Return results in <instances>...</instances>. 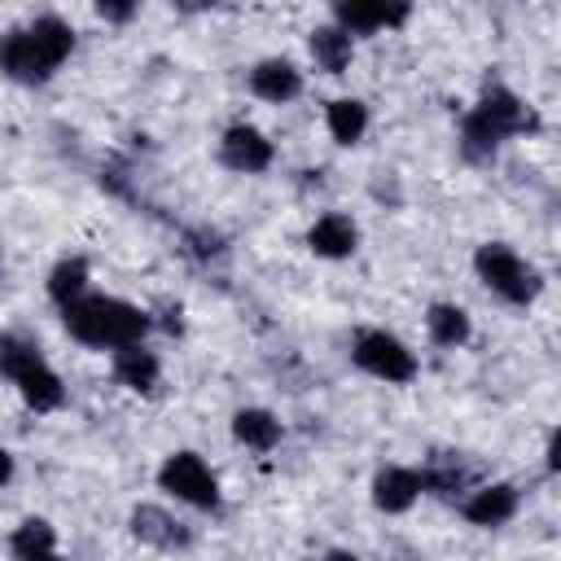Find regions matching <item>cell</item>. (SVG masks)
I'll return each instance as SVG.
<instances>
[{"label":"cell","mask_w":561,"mask_h":561,"mask_svg":"<svg viewBox=\"0 0 561 561\" xmlns=\"http://www.w3.org/2000/svg\"><path fill=\"white\" fill-rule=\"evenodd\" d=\"M513 513H517V486L513 482H478L460 504V517L469 526H482V530L513 522Z\"/></svg>","instance_id":"52a82bcc"},{"label":"cell","mask_w":561,"mask_h":561,"mask_svg":"<svg viewBox=\"0 0 561 561\" xmlns=\"http://www.w3.org/2000/svg\"><path fill=\"white\" fill-rule=\"evenodd\" d=\"M13 386H18V394H22V403H26L31 412H57V408L66 403V386H61V377L44 364V355L31 359V364L13 377Z\"/></svg>","instance_id":"9a60e30c"},{"label":"cell","mask_w":561,"mask_h":561,"mask_svg":"<svg viewBox=\"0 0 561 561\" xmlns=\"http://www.w3.org/2000/svg\"><path fill=\"white\" fill-rule=\"evenodd\" d=\"M408 13H412L408 4H333V26L355 39V35H377V31L403 26Z\"/></svg>","instance_id":"7c38bea8"},{"label":"cell","mask_w":561,"mask_h":561,"mask_svg":"<svg viewBox=\"0 0 561 561\" xmlns=\"http://www.w3.org/2000/svg\"><path fill=\"white\" fill-rule=\"evenodd\" d=\"M495 149H500V136L469 110V114L460 118V153H465L469 162H491Z\"/></svg>","instance_id":"603a6c76"},{"label":"cell","mask_w":561,"mask_h":561,"mask_svg":"<svg viewBox=\"0 0 561 561\" xmlns=\"http://www.w3.org/2000/svg\"><path fill=\"white\" fill-rule=\"evenodd\" d=\"M9 478H13V451L0 447V486H9Z\"/></svg>","instance_id":"484cf974"},{"label":"cell","mask_w":561,"mask_h":561,"mask_svg":"<svg viewBox=\"0 0 561 561\" xmlns=\"http://www.w3.org/2000/svg\"><path fill=\"white\" fill-rule=\"evenodd\" d=\"M31 359H39V346L31 342V337H22V333H0V377H18Z\"/></svg>","instance_id":"cb8c5ba5"},{"label":"cell","mask_w":561,"mask_h":561,"mask_svg":"<svg viewBox=\"0 0 561 561\" xmlns=\"http://www.w3.org/2000/svg\"><path fill=\"white\" fill-rule=\"evenodd\" d=\"M421 482L434 495H456V491H469L473 486V465H465L460 456L456 460L451 456H438V460H430V469H421Z\"/></svg>","instance_id":"44dd1931"},{"label":"cell","mask_w":561,"mask_h":561,"mask_svg":"<svg viewBox=\"0 0 561 561\" xmlns=\"http://www.w3.org/2000/svg\"><path fill=\"white\" fill-rule=\"evenodd\" d=\"M70 53H75V26L57 13H39L35 22L0 35V75L35 88L48 83Z\"/></svg>","instance_id":"6da1fadb"},{"label":"cell","mask_w":561,"mask_h":561,"mask_svg":"<svg viewBox=\"0 0 561 561\" xmlns=\"http://www.w3.org/2000/svg\"><path fill=\"white\" fill-rule=\"evenodd\" d=\"M48 548H57V530H53V522H44V517H26V522H18L13 526V535H9V552L22 561V557H35V552H48Z\"/></svg>","instance_id":"7402d4cb"},{"label":"cell","mask_w":561,"mask_h":561,"mask_svg":"<svg viewBox=\"0 0 561 561\" xmlns=\"http://www.w3.org/2000/svg\"><path fill=\"white\" fill-rule=\"evenodd\" d=\"M61 324L75 342L92 351H118V346L145 342V333L153 329L149 311H140L127 298H110V294H83L79 302L61 311Z\"/></svg>","instance_id":"7a4b0ae2"},{"label":"cell","mask_w":561,"mask_h":561,"mask_svg":"<svg viewBox=\"0 0 561 561\" xmlns=\"http://www.w3.org/2000/svg\"><path fill=\"white\" fill-rule=\"evenodd\" d=\"M307 48H311V61H316L324 75H346V66H351V57H355V39H351L346 31H337L333 22H329V26H316L311 39H307Z\"/></svg>","instance_id":"2e32d148"},{"label":"cell","mask_w":561,"mask_h":561,"mask_svg":"<svg viewBox=\"0 0 561 561\" xmlns=\"http://www.w3.org/2000/svg\"><path fill=\"white\" fill-rule=\"evenodd\" d=\"M355 245H359V228L342 210H329L307 228V250L320 259H346V254H355Z\"/></svg>","instance_id":"4fadbf2b"},{"label":"cell","mask_w":561,"mask_h":561,"mask_svg":"<svg viewBox=\"0 0 561 561\" xmlns=\"http://www.w3.org/2000/svg\"><path fill=\"white\" fill-rule=\"evenodd\" d=\"M272 158H276L272 140L259 127H250V123H232L219 136V162L228 171H237V175H259V171L272 167Z\"/></svg>","instance_id":"8992f818"},{"label":"cell","mask_w":561,"mask_h":561,"mask_svg":"<svg viewBox=\"0 0 561 561\" xmlns=\"http://www.w3.org/2000/svg\"><path fill=\"white\" fill-rule=\"evenodd\" d=\"M250 92L267 105H285L302 92V70L289 57H263L250 66Z\"/></svg>","instance_id":"30bf717a"},{"label":"cell","mask_w":561,"mask_h":561,"mask_svg":"<svg viewBox=\"0 0 561 561\" xmlns=\"http://www.w3.org/2000/svg\"><path fill=\"white\" fill-rule=\"evenodd\" d=\"M473 114H478L500 140H508V136H517V131H526V127L535 123L530 110L522 105V96L508 92L504 83H486L482 96H478V105H473Z\"/></svg>","instance_id":"ba28073f"},{"label":"cell","mask_w":561,"mask_h":561,"mask_svg":"<svg viewBox=\"0 0 561 561\" xmlns=\"http://www.w3.org/2000/svg\"><path fill=\"white\" fill-rule=\"evenodd\" d=\"M280 421L267 412V408H241V412H232V438L241 443V447H250V451H272L276 443H280Z\"/></svg>","instance_id":"ac0fdd59"},{"label":"cell","mask_w":561,"mask_h":561,"mask_svg":"<svg viewBox=\"0 0 561 561\" xmlns=\"http://www.w3.org/2000/svg\"><path fill=\"white\" fill-rule=\"evenodd\" d=\"M0 272H4V254H0Z\"/></svg>","instance_id":"f1b7e54d"},{"label":"cell","mask_w":561,"mask_h":561,"mask_svg":"<svg viewBox=\"0 0 561 561\" xmlns=\"http://www.w3.org/2000/svg\"><path fill=\"white\" fill-rule=\"evenodd\" d=\"M96 13H101L105 22H127V18L136 13V4H105V0H101V4H96Z\"/></svg>","instance_id":"d4e9b609"},{"label":"cell","mask_w":561,"mask_h":561,"mask_svg":"<svg viewBox=\"0 0 561 561\" xmlns=\"http://www.w3.org/2000/svg\"><path fill=\"white\" fill-rule=\"evenodd\" d=\"M425 333H430V342L434 346H465L469 342V333H473V320H469V311L465 307H456V302H434L430 311H425Z\"/></svg>","instance_id":"d6986e66"},{"label":"cell","mask_w":561,"mask_h":561,"mask_svg":"<svg viewBox=\"0 0 561 561\" xmlns=\"http://www.w3.org/2000/svg\"><path fill=\"white\" fill-rule=\"evenodd\" d=\"M351 359L359 373L386 381V386H408L416 377V355L408 351V342H399L394 333L386 329H359L355 342H351Z\"/></svg>","instance_id":"277c9868"},{"label":"cell","mask_w":561,"mask_h":561,"mask_svg":"<svg viewBox=\"0 0 561 561\" xmlns=\"http://www.w3.org/2000/svg\"><path fill=\"white\" fill-rule=\"evenodd\" d=\"M324 561H359V557H355V552H346V548H333Z\"/></svg>","instance_id":"4316f807"},{"label":"cell","mask_w":561,"mask_h":561,"mask_svg":"<svg viewBox=\"0 0 561 561\" xmlns=\"http://www.w3.org/2000/svg\"><path fill=\"white\" fill-rule=\"evenodd\" d=\"M324 127L337 145H359L368 131V105L359 96H333L324 105Z\"/></svg>","instance_id":"e0dca14e"},{"label":"cell","mask_w":561,"mask_h":561,"mask_svg":"<svg viewBox=\"0 0 561 561\" xmlns=\"http://www.w3.org/2000/svg\"><path fill=\"white\" fill-rule=\"evenodd\" d=\"M131 535L140 543H149V548H162V552H175V548H188L193 543L188 526L175 513L158 508V504H136L131 508Z\"/></svg>","instance_id":"9c48e42d"},{"label":"cell","mask_w":561,"mask_h":561,"mask_svg":"<svg viewBox=\"0 0 561 561\" xmlns=\"http://www.w3.org/2000/svg\"><path fill=\"white\" fill-rule=\"evenodd\" d=\"M421 491H425L421 469H408V465H386L373 478V504L381 513H408L421 500Z\"/></svg>","instance_id":"8fae6325"},{"label":"cell","mask_w":561,"mask_h":561,"mask_svg":"<svg viewBox=\"0 0 561 561\" xmlns=\"http://www.w3.org/2000/svg\"><path fill=\"white\" fill-rule=\"evenodd\" d=\"M158 486L167 495H175L180 504H188V508H202V513L219 508V478L197 451H171L158 465Z\"/></svg>","instance_id":"5b68a950"},{"label":"cell","mask_w":561,"mask_h":561,"mask_svg":"<svg viewBox=\"0 0 561 561\" xmlns=\"http://www.w3.org/2000/svg\"><path fill=\"white\" fill-rule=\"evenodd\" d=\"M473 272H478V280H482L500 302H508V307H526V302H535L539 289H543L539 272H535L513 245H504V241L478 245V250H473Z\"/></svg>","instance_id":"3957f363"},{"label":"cell","mask_w":561,"mask_h":561,"mask_svg":"<svg viewBox=\"0 0 561 561\" xmlns=\"http://www.w3.org/2000/svg\"><path fill=\"white\" fill-rule=\"evenodd\" d=\"M88 294V263L83 259H61V263H53V272H48V298L66 311L70 302H79Z\"/></svg>","instance_id":"ffe728a7"},{"label":"cell","mask_w":561,"mask_h":561,"mask_svg":"<svg viewBox=\"0 0 561 561\" xmlns=\"http://www.w3.org/2000/svg\"><path fill=\"white\" fill-rule=\"evenodd\" d=\"M110 368H114L118 386H127V390H136V394H153L158 381H162V364H158V355H153L145 342L118 346L114 359H110Z\"/></svg>","instance_id":"5bb4252c"},{"label":"cell","mask_w":561,"mask_h":561,"mask_svg":"<svg viewBox=\"0 0 561 561\" xmlns=\"http://www.w3.org/2000/svg\"><path fill=\"white\" fill-rule=\"evenodd\" d=\"M22 561H61V557H57V548H48V552H35V557H22Z\"/></svg>","instance_id":"83f0119b"}]
</instances>
